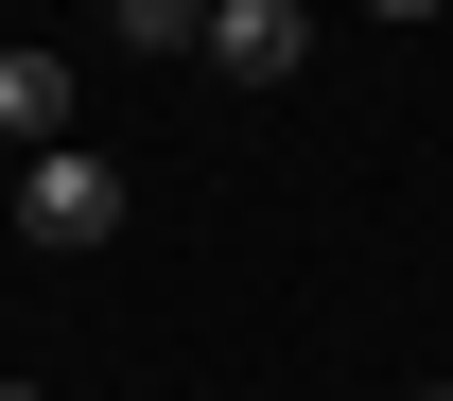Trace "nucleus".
Segmentation results:
<instances>
[{"instance_id": "1", "label": "nucleus", "mask_w": 453, "mask_h": 401, "mask_svg": "<svg viewBox=\"0 0 453 401\" xmlns=\"http://www.w3.org/2000/svg\"><path fill=\"white\" fill-rule=\"evenodd\" d=\"M105 227H122V158H105V140L18 158V244H105Z\"/></svg>"}, {"instance_id": "2", "label": "nucleus", "mask_w": 453, "mask_h": 401, "mask_svg": "<svg viewBox=\"0 0 453 401\" xmlns=\"http://www.w3.org/2000/svg\"><path fill=\"white\" fill-rule=\"evenodd\" d=\"M70 105H88V88H70V53H0V158H53Z\"/></svg>"}, {"instance_id": "3", "label": "nucleus", "mask_w": 453, "mask_h": 401, "mask_svg": "<svg viewBox=\"0 0 453 401\" xmlns=\"http://www.w3.org/2000/svg\"><path fill=\"white\" fill-rule=\"evenodd\" d=\"M210 53H226V70H262V88H280V70L314 53V18H296V0H210Z\"/></svg>"}, {"instance_id": "4", "label": "nucleus", "mask_w": 453, "mask_h": 401, "mask_svg": "<svg viewBox=\"0 0 453 401\" xmlns=\"http://www.w3.org/2000/svg\"><path fill=\"white\" fill-rule=\"evenodd\" d=\"M122 53H210V0H105Z\"/></svg>"}, {"instance_id": "5", "label": "nucleus", "mask_w": 453, "mask_h": 401, "mask_svg": "<svg viewBox=\"0 0 453 401\" xmlns=\"http://www.w3.org/2000/svg\"><path fill=\"white\" fill-rule=\"evenodd\" d=\"M366 18H436V0H366Z\"/></svg>"}, {"instance_id": "6", "label": "nucleus", "mask_w": 453, "mask_h": 401, "mask_svg": "<svg viewBox=\"0 0 453 401\" xmlns=\"http://www.w3.org/2000/svg\"><path fill=\"white\" fill-rule=\"evenodd\" d=\"M401 401H453V384H401Z\"/></svg>"}, {"instance_id": "7", "label": "nucleus", "mask_w": 453, "mask_h": 401, "mask_svg": "<svg viewBox=\"0 0 453 401\" xmlns=\"http://www.w3.org/2000/svg\"><path fill=\"white\" fill-rule=\"evenodd\" d=\"M0 401H35V384H0Z\"/></svg>"}]
</instances>
